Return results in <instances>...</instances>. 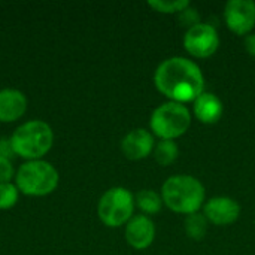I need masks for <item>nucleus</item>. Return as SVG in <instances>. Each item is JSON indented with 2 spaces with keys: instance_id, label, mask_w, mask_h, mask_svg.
I'll return each mask as SVG.
<instances>
[{
  "instance_id": "f257e3e1",
  "label": "nucleus",
  "mask_w": 255,
  "mask_h": 255,
  "mask_svg": "<svg viewBox=\"0 0 255 255\" xmlns=\"http://www.w3.org/2000/svg\"><path fill=\"white\" fill-rule=\"evenodd\" d=\"M154 84L170 102H194L205 91V78L200 67L185 57H170L155 70Z\"/></svg>"
},
{
  "instance_id": "f03ea898",
  "label": "nucleus",
  "mask_w": 255,
  "mask_h": 255,
  "mask_svg": "<svg viewBox=\"0 0 255 255\" xmlns=\"http://www.w3.org/2000/svg\"><path fill=\"white\" fill-rule=\"evenodd\" d=\"M15 157L24 161L43 160L52 149L54 130L43 120H28L19 124L9 137Z\"/></svg>"
},
{
  "instance_id": "7ed1b4c3",
  "label": "nucleus",
  "mask_w": 255,
  "mask_h": 255,
  "mask_svg": "<svg viewBox=\"0 0 255 255\" xmlns=\"http://www.w3.org/2000/svg\"><path fill=\"white\" fill-rule=\"evenodd\" d=\"M205 197L203 184L191 175L170 176L161 187L163 203L176 214H196L205 205Z\"/></svg>"
},
{
  "instance_id": "20e7f679",
  "label": "nucleus",
  "mask_w": 255,
  "mask_h": 255,
  "mask_svg": "<svg viewBox=\"0 0 255 255\" xmlns=\"http://www.w3.org/2000/svg\"><path fill=\"white\" fill-rule=\"evenodd\" d=\"M60 184L57 167L46 160L24 161L15 175V185L27 197H45L52 194Z\"/></svg>"
},
{
  "instance_id": "39448f33",
  "label": "nucleus",
  "mask_w": 255,
  "mask_h": 255,
  "mask_svg": "<svg viewBox=\"0 0 255 255\" xmlns=\"http://www.w3.org/2000/svg\"><path fill=\"white\" fill-rule=\"evenodd\" d=\"M191 124L188 108L178 102H166L151 115V131L161 140H175L187 133Z\"/></svg>"
},
{
  "instance_id": "423d86ee",
  "label": "nucleus",
  "mask_w": 255,
  "mask_h": 255,
  "mask_svg": "<svg viewBox=\"0 0 255 255\" xmlns=\"http://www.w3.org/2000/svg\"><path fill=\"white\" fill-rule=\"evenodd\" d=\"M134 196L124 187H112L106 190L97 203L99 220L111 229L126 226L134 217Z\"/></svg>"
},
{
  "instance_id": "0eeeda50",
  "label": "nucleus",
  "mask_w": 255,
  "mask_h": 255,
  "mask_svg": "<svg viewBox=\"0 0 255 255\" xmlns=\"http://www.w3.org/2000/svg\"><path fill=\"white\" fill-rule=\"evenodd\" d=\"M184 48L196 58H208L220 48V36L214 25L200 22L187 30L184 36Z\"/></svg>"
},
{
  "instance_id": "6e6552de",
  "label": "nucleus",
  "mask_w": 255,
  "mask_h": 255,
  "mask_svg": "<svg viewBox=\"0 0 255 255\" xmlns=\"http://www.w3.org/2000/svg\"><path fill=\"white\" fill-rule=\"evenodd\" d=\"M224 19L230 31L248 36L255 27V3L253 0H230L224 7Z\"/></svg>"
},
{
  "instance_id": "1a4fd4ad",
  "label": "nucleus",
  "mask_w": 255,
  "mask_h": 255,
  "mask_svg": "<svg viewBox=\"0 0 255 255\" xmlns=\"http://www.w3.org/2000/svg\"><path fill=\"white\" fill-rule=\"evenodd\" d=\"M203 215L215 226H230L241 215V206L230 197H212L203 205Z\"/></svg>"
},
{
  "instance_id": "9d476101",
  "label": "nucleus",
  "mask_w": 255,
  "mask_h": 255,
  "mask_svg": "<svg viewBox=\"0 0 255 255\" xmlns=\"http://www.w3.org/2000/svg\"><path fill=\"white\" fill-rule=\"evenodd\" d=\"M127 244L134 250H146L155 239V226L152 220L143 214L134 215L124 229Z\"/></svg>"
},
{
  "instance_id": "9b49d317",
  "label": "nucleus",
  "mask_w": 255,
  "mask_h": 255,
  "mask_svg": "<svg viewBox=\"0 0 255 255\" xmlns=\"http://www.w3.org/2000/svg\"><path fill=\"white\" fill-rule=\"evenodd\" d=\"M154 136L145 128L131 130L121 140V152L127 160L139 161L154 152Z\"/></svg>"
},
{
  "instance_id": "f8f14e48",
  "label": "nucleus",
  "mask_w": 255,
  "mask_h": 255,
  "mask_svg": "<svg viewBox=\"0 0 255 255\" xmlns=\"http://www.w3.org/2000/svg\"><path fill=\"white\" fill-rule=\"evenodd\" d=\"M28 108L27 96L18 88L0 90V123L10 124L21 120Z\"/></svg>"
},
{
  "instance_id": "ddd939ff",
  "label": "nucleus",
  "mask_w": 255,
  "mask_h": 255,
  "mask_svg": "<svg viewBox=\"0 0 255 255\" xmlns=\"http://www.w3.org/2000/svg\"><path fill=\"white\" fill-rule=\"evenodd\" d=\"M223 102L218 96L209 91H203L193 102V114L203 124H215L223 117Z\"/></svg>"
},
{
  "instance_id": "4468645a",
  "label": "nucleus",
  "mask_w": 255,
  "mask_h": 255,
  "mask_svg": "<svg viewBox=\"0 0 255 255\" xmlns=\"http://www.w3.org/2000/svg\"><path fill=\"white\" fill-rule=\"evenodd\" d=\"M136 206L142 211L143 215H155L163 208V199L161 196L154 190H140L134 196Z\"/></svg>"
},
{
  "instance_id": "2eb2a0df",
  "label": "nucleus",
  "mask_w": 255,
  "mask_h": 255,
  "mask_svg": "<svg viewBox=\"0 0 255 255\" xmlns=\"http://www.w3.org/2000/svg\"><path fill=\"white\" fill-rule=\"evenodd\" d=\"M179 148L175 140H160L154 146V158L160 166H170L176 161Z\"/></svg>"
},
{
  "instance_id": "dca6fc26",
  "label": "nucleus",
  "mask_w": 255,
  "mask_h": 255,
  "mask_svg": "<svg viewBox=\"0 0 255 255\" xmlns=\"http://www.w3.org/2000/svg\"><path fill=\"white\" fill-rule=\"evenodd\" d=\"M208 220L203 214H191L185 218V233L193 241H202L208 233Z\"/></svg>"
},
{
  "instance_id": "f3484780",
  "label": "nucleus",
  "mask_w": 255,
  "mask_h": 255,
  "mask_svg": "<svg viewBox=\"0 0 255 255\" xmlns=\"http://www.w3.org/2000/svg\"><path fill=\"white\" fill-rule=\"evenodd\" d=\"M19 190L13 182L0 184V211H9L16 206L19 200Z\"/></svg>"
},
{
  "instance_id": "a211bd4d",
  "label": "nucleus",
  "mask_w": 255,
  "mask_h": 255,
  "mask_svg": "<svg viewBox=\"0 0 255 255\" xmlns=\"http://www.w3.org/2000/svg\"><path fill=\"white\" fill-rule=\"evenodd\" d=\"M148 4L152 9H155L157 12H161V13H181L182 10L190 7V1L188 0H173V1L151 0V1H148Z\"/></svg>"
},
{
  "instance_id": "6ab92c4d",
  "label": "nucleus",
  "mask_w": 255,
  "mask_h": 255,
  "mask_svg": "<svg viewBox=\"0 0 255 255\" xmlns=\"http://www.w3.org/2000/svg\"><path fill=\"white\" fill-rule=\"evenodd\" d=\"M16 170L13 167L12 160L0 157V184H6V182H12V179H15Z\"/></svg>"
},
{
  "instance_id": "aec40b11",
  "label": "nucleus",
  "mask_w": 255,
  "mask_h": 255,
  "mask_svg": "<svg viewBox=\"0 0 255 255\" xmlns=\"http://www.w3.org/2000/svg\"><path fill=\"white\" fill-rule=\"evenodd\" d=\"M179 19L184 22L182 25H187L188 28H191V27H194V25L200 24V19H199V13H197V10L190 9V7H187L185 10H182V12L179 13Z\"/></svg>"
},
{
  "instance_id": "412c9836",
  "label": "nucleus",
  "mask_w": 255,
  "mask_h": 255,
  "mask_svg": "<svg viewBox=\"0 0 255 255\" xmlns=\"http://www.w3.org/2000/svg\"><path fill=\"white\" fill-rule=\"evenodd\" d=\"M0 157L9 158V160H12L15 157V152H13L9 137H0Z\"/></svg>"
},
{
  "instance_id": "4be33fe9",
  "label": "nucleus",
  "mask_w": 255,
  "mask_h": 255,
  "mask_svg": "<svg viewBox=\"0 0 255 255\" xmlns=\"http://www.w3.org/2000/svg\"><path fill=\"white\" fill-rule=\"evenodd\" d=\"M244 46H245L247 52H248L251 57H254L255 58V33H251V34L245 36Z\"/></svg>"
}]
</instances>
